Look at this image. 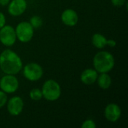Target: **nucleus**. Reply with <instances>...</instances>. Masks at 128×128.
I'll return each mask as SVG.
<instances>
[{
    "instance_id": "1",
    "label": "nucleus",
    "mask_w": 128,
    "mask_h": 128,
    "mask_svg": "<svg viewBox=\"0 0 128 128\" xmlns=\"http://www.w3.org/2000/svg\"><path fill=\"white\" fill-rule=\"evenodd\" d=\"M22 67L20 56L14 50L6 49L0 53V69L4 74H18Z\"/></svg>"
},
{
    "instance_id": "2",
    "label": "nucleus",
    "mask_w": 128,
    "mask_h": 128,
    "mask_svg": "<svg viewBox=\"0 0 128 128\" xmlns=\"http://www.w3.org/2000/svg\"><path fill=\"white\" fill-rule=\"evenodd\" d=\"M115 64L114 56L108 51H99L93 58V66L98 74L110 72L114 68Z\"/></svg>"
},
{
    "instance_id": "3",
    "label": "nucleus",
    "mask_w": 128,
    "mask_h": 128,
    "mask_svg": "<svg viewBox=\"0 0 128 128\" xmlns=\"http://www.w3.org/2000/svg\"><path fill=\"white\" fill-rule=\"evenodd\" d=\"M43 98L47 101H56L62 95V88L58 82L54 80H47L43 84L42 88Z\"/></svg>"
},
{
    "instance_id": "4",
    "label": "nucleus",
    "mask_w": 128,
    "mask_h": 128,
    "mask_svg": "<svg viewBox=\"0 0 128 128\" xmlns=\"http://www.w3.org/2000/svg\"><path fill=\"white\" fill-rule=\"evenodd\" d=\"M22 74L24 77L30 82H37L44 75L43 68L36 62H29L22 67Z\"/></svg>"
},
{
    "instance_id": "5",
    "label": "nucleus",
    "mask_w": 128,
    "mask_h": 128,
    "mask_svg": "<svg viewBox=\"0 0 128 128\" xmlns=\"http://www.w3.org/2000/svg\"><path fill=\"white\" fill-rule=\"evenodd\" d=\"M34 29L29 22L22 21L19 22L15 28L16 39L22 43L31 41L34 36Z\"/></svg>"
},
{
    "instance_id": "6",
    "label": "nucleus",
    "mask_w": 128,
    "mask_h": 128,
    "mask_svg": "<svg viewBox=\"0 0 128 128\" xmlns=\"http://www.w3.org/2000/svg\"><path fill=\"white\" fill-rule=\"evenodd\" d=\"M20 86V82L15 75L5 74L0 79V89L4 93L13 94Z\"/></svg>"
},
{
    "instance_id": "7",
    "label": "nucleus",
    "mask_w": 128,
    "mask_h": 128,
    "mask_svg": "<svg viewBox=\"0 0 128 128\" xmlns=\"http://www.w3.org/2000/svg\"><path fill=\"white\" fill-rule=\"evenodd\" d=\"M15 28L10 25H4L0 28V42L5 46H12L16 41Z\"/></svg>"
},
{
    "instance_id": "8",
    "label": "nucleus",
    "mask_w": 128,
    "mask_h": 128,
    "mask_svg": "<svg viewBox=\"0 0 128 128\" xmlns=\"http://www.w3.org/2000/svg\"><path fill=\"white\" fill-rule=\"evenodd\" d=\"M7 110L12 116H17L22 113L24 108V101L20 96L10 98L7 101Z\"/></svg>"
},
{
    "instance_id": "9",
    "label": "nucleus",
    "mask_w": 128,
    "mask_h": 128,
    "mask_svg": "<svg viewBox=\"0 0 128 128\" xmlns=\"http://www.w3.org/2000/svg\"><path fill=\"white\" fill-rule=\"evenodd\" d=\"M121 116L122 109L118 104L115 103H110L106 106L104 109V117L108 122L115 123L119 120Z\"/></svg>"
},
{
    "instance_id": "10",
    "label": "nucleus",
    "mask_w": 128,
    "mask_h": 128,
    "mask_svg": "<svg viewBox=\"0 0 128 128\" xmlns=\"http://www.w3.org/2000/svg\"><path fill=\"white\" fill-rule=\"evenodd\" d=\"M27 8L26 0H11L8 4V12L12 16H20Z\"/></svg>"
},
{
    "instance_id": "11",
    "label": "nucleus",
    "mask_w": 128,
    "mask_h": 128,
    "mask_svg": "<svg viewBox=\"0 0 128 128\" xmlns=\"http://www.w3.org/2000/svg\"><path fill=\"white\" fill-rule=\"evenodd\" d=\"M62 22L67 26H75L79 21V16L76 10L71 8L65 9L61 15Z\"/></svg>"
},
{
    "instance_id": "12",
    "label": "nucleus",
    "mask_w": 128,
    "mask_h": 128,
    "mask_svg": "<svg viewBox=\"0 0 128 128\" xmlns=\"http://www.w3.org/2000/svg\"><path fill=\"white\" fill-rule=\"evenodd\" d=\"M98 76V72L94 68H86L80 74V81L87 86L96 82Z\"/></svg>"
},
{
    "instance_id": "13",
    "label": "nucleus",
    "mask_w": 128,
    "mask_h": 128,
    "mask_svg": "<svg viewBox=\"0 0 128 128\" xmlns=\"http://www.w3.org/2000/svg\"><path fill=\"white\" fill-rule=\"evenodd\" d=\"M96 82L101 89L106 90L110 88L112 85V78L108 73H100L98 74Z\"/></svg>"
},
{
    "instance_id": "14",
    "label": "nucleus",
    "mask_w": 128,
    "mask_h": 128,
    "mask_svg": "<svg viewBox=\"0 0 128 128\" xmlns=\"http://www.w3.org/2000/svg\"><path fill=\"white\" fill-rule=\"evenodd\" d=\"M92 43L94 47L101 50L108 45V40L104 34L100 33H95L92 37Z\"/></svg>"
},
{
    "instance_id": "15",
    "label": "nucleus",
    "mask_w": 128,
    "mask_h": 128,
    "mask_svg": "<svg viewBox=\"0 0 128 128\" xmlns=\"http://www.w3.org/2000/svg\"><path fill=\"white\" fill-rule=\"evenodd\" d=\"M29 98L34 101H39L43 98L42 91L40 88H32L29 92Z\"/></svg>"
},
{
    "instance_id": "16",
    "label": "nucleus",
    "mask_w": 128,
    "mask_h": 128,
    "mask_svg": "<svg viewBox=\"0 0 128 128\" xmlns=\"http://www.w3.org/2000/svg\"><path fill=\"white\" fill-rule=\"evenodd\" d=\"M29 23L34 28H39L43 25V19L40 16L34 15L30 18Z\"/></svg>"
},
{
    "instance_id": "17",
    "label": "nucleus",
    "mask_w": 128,
    "mask_h": 128,
    "mask_svg": "<svg viewBox=\"0 0 128 128\" xmlns=\"http://www.w3.org/2000/svg\"><path fill=\"white\" fill-rule=\"evenodd\" d=\"M96 124L92 119H86L81 124L82 128H96Z\"/></svg>"
},
{
    "instance_id": "18",
    "label": "nucleus",
    "mask_w": 128,
    "mask_h": 128,
    "mask_svg": "<svg viewBox=\"0 0 128 128\" xmlns=\"http://www.w3.org/2000/svg\"><path fill=\"white\" fill-rule=\"evenodd\" d=\"M8 101V95L6 93L0 90V109L4 106Z\"/></svg>"
},
{
    "instance_id": "19",
    "label": "nucleus",
    "mask_w": 128,
    "mask_h": 128,
    "mask_svg": "<svg viewBox=\"0 0 128 128\" xmlns=\"http://www.w3.org/2000/svg\"><path fill=\"white\" fill-rule=\"evenodd\" d=\"M111 2L115 7H122L125 4L127 0H111Z\"/></svg>"
},
{
    "instance_id": "20",
    "label": "nucleus",
    "mask_w": 128,
    "mask_h": 128,
    "mask_svg": "<svg viewBox=\"0 0 128 128\" xmlns=\"http://www.w3.org/2000/svg\"><path fill=\"white\" fill-rule=\"evenodd\" d=\"M6 24V17L4 14L0 11V28Z\"/></svg>"
},
{
    "instance_id": "21",
    "label": "nucleus",
    "mask_w": 128,
    "mask_h": 128,
    "mask_svg": "<svg viewBox=\"0 0 128 128\" xmlns=\"http://www.w3.org/2000/svg\"><path fill=\"white\" fill-rule=\"evenodd\" d=\"M110 47H115L116 46V41L113 39H110L108 40V45Z\"/></svg>"
},
{
    "instance_id": "22",
    "label": "nucleus",
    "mask_w": 128,
    "mask_h": 128,
    "mask_svg": "<svg viewBox=\"0 0 128 128\" xmlns=\"http://www.w3.org/2000/svg\"><path fill=\"white\" fill-rule=\"evenodd\" d=\"M10 0H0V5L2 6H8Z\"/></svg>"
}]
</instances>
